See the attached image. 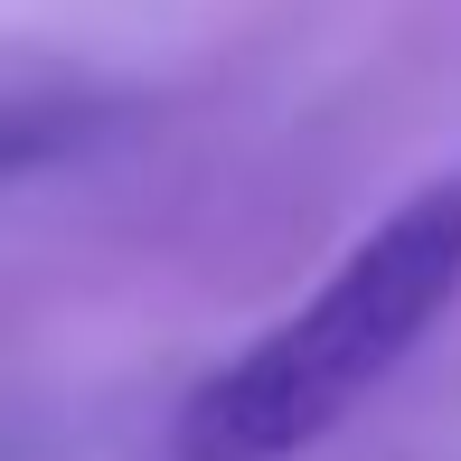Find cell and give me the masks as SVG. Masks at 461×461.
Segmentation results:
<instances>
[{"label": "cell", "mask_w": 461, "mask_h": 461, "mask_svg": "<svg viewBox=\"0 0 461 461\" xmlns=\"http://www.w3.org/2000/svg\"><path fill=\"white\" fill-rule=\"evenodd\" d=\"M461 302V160L386 207L302 311L217 358L179 395L160 461H302L348 424Z\"/></svg>", "instance_id": "obj_1"}, {"label": "cell", "mask_w": 461, "mask_h": 461, "mask_svg": "<svg viewBox=\"0 0 461 461\" xmlns=\"http://www.w3.org/2000/svg\"><path fill=\"white\" fill-rule=\"evenodd\" d=\"M113 104H86V95H29V104H0V179L10 170H38V160L76 151Z\"/></svg>", "instance_id": "obj_2"}]
</instances>
